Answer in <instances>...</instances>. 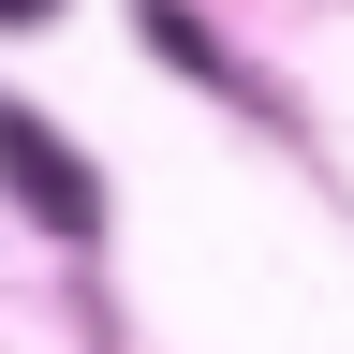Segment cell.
Instances as JSON below:
<instances>
[{
  "mask_svg": "<svg viewBox=\"0 0 354 354\" xmlns=\"http://www.w3.org/2000/svg\"><path fill=\"white\" fill-rule=\"evenodd\" d=\"M0 177H15V192H30L44 221H59V236H88V221H104V192H88V162H74V148H59L44 118H15V104H0Z\"/></svg>",
  "mask_w": 354,
  "mask_h": 354,
  "instance_id": "1",
  "label": "cell"
},
{
  "mask_svg": "<svg viewBox=\"0 0 354 354\" xmlns=\"http://www.w3.org/2000/svg\"><path fill=\"white\" fill-rule=\"evenodd\" d=\"M0 15H44V0H0Z\"/></svg>",
  "mask_w": 354,
  "mask_h": 354,
  "instance_id": "2",
  "label": "cell"
}]
</instances>
